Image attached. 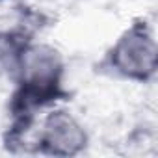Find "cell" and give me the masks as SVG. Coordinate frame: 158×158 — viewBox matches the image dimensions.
I'll return each mask as SVG.
<instances>
[{
	"instance_id": "cell-1",
	"label": "cell",
	"mask_w": 158,
	"mask_h": 158,
	"mask_svg": "<svg viewBox=\"0 0 158 158\" xmlns=\"http://www.w3.org/2000/svg\"><path fill=\"white\" fill-rule=\"evenodd\" d=\"M115 63L121 71L132 76L152 73L156 63V48L152 39L143 34H128L115 48Z\"/></svg>"
},
{
	"instance_id": "cell-2",
	"label": "cell",
	"mask_w": 158,
	"mask_h": 158,
	"mask_svg": "<svg viewBox=\"0 0 158 158\" xmlns=\"http://www.w3.org/2000/svg\"><path fill=\"white\" fill-rule=\"evenodd\" d=\"M47 139L48 143L60 152H73L84 141V136L74 125V121L67 115H56L48 121L47 127Z\"/></svg>"
}]
</instances>
